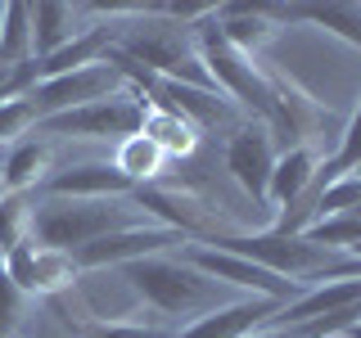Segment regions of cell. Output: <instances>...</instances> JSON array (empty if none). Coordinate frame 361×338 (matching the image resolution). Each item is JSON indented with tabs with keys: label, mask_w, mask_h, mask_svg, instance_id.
I'll list each match as a JSON object with an SVG mask.
<instances>
[{
	"label": "cell",
	"mask_w": 361,
	"mask_h": 338,
	"mask_svg": "<svg viewBox=\"0 0 361 338\" xmlns=\"http://www.w3.org/2000/svg\"><path fill=\"white\" fill-rule=\"evenodd\" d=\"M131 82L122 77V68L113 59H99L90 68H77V73H59V77H45L27 90V104L37 108V122L41 118H54V113H68V108H82V104H95V99H109L118 90H127Z\"/></svg>",
	"instance_id": "obj_6"
},
{
	"label": "cell",
	"mask_w": 361,
	"mask_h": 338,
	"mask_svg": "<svg viewBox=\"0 0 361 338\" xmlns=\"http://www.w3.org/2000/svg\"><path fill=\"white\" fill-rule=\"evenodd\" d=\"M180 257H185L195 270H203L208 280H217V284L244 289L248 298H271V302H280V307H289L293 298L307 293V289H298V284H289V280L271 275L267 266L248 262V257H240V253H226V248H217V244H185V248H180Z\"/></svg>",
	"instance_id": "obj_5"
},
{
	"label": "cell",
	"mask_w": 361,
	"mask_h": 338,
	"mask_svg": "<svg viewBox=\"0 0 361 338\" xmlns=\"http://www.w3.org/2000/svg\"><path fill=\"white\" fill-rule=\"evenodd\" d=\"M330 338H338V334H330Z\"/></svg>",
	"instance_id": "obj_29"
},
{
	"label": "cell",
	"mask_w": 361,
	"mask_h": 338,
	"mask_svg": "<svg viewBox=\"0 0 361 338\" xmlns=\"http://www.w3.org/2000/svg\"><path fill=\"white\" fill-rule=\"evenodd\" d=\"M185 244V234L172 230V225L154 221V225H131V230H118V234H104V239L86 244L73 253L77 270H104V266H131L140 257H158V253H172V248Z\"/></svg>",
	"instance_id": "obj_8"
},
{
	"label": "cell",
	"mask_w": 361,
	"mask_h": 338,
	"mask_svg": "<svg viewBox=\"0 0 361 338\" xmlns=\"http://www.w3.org/2000/svg\"><path fill=\"white\" fill-rule=\"evenodd\" d=\"M357 217H361V208H357Z\"/></svg>",
	"instance_id": "obj_28"
},
{
	"label": "cell",
	"mask_w": 361,
	"mask_h": 338,
	"mask_svg": "<svg viewBox=\"0 0 361 338\" xmlns=\"http://www.w3.org/2000/svg\"><path fill=\"white\" fill-rule=\"evenodd\" d=\"M131 225H154L131 199H37L32 208V239L59 253H77Z\"/></svg>",
	"instance_id": "obj_2"
},
{
	"label": "cell",
	"mask_w": 361,
	"mask_h": 338,
	"mask_svg": "<svg viewBox=\"0 0 361 338\" xmlns=\"http://www.w3.org/2000/svg\"><path fill=\"white\" fill-rule=\"evenodd\" d=\"M140 122H145V99H140L135 86H127L109 99L54 113V118H41L32 131H37L45 144L50 140H127V135H140Z\"/></svg>",
	"instance_id": "obj_4"
},
{
	"label": "cell",
	"mask_w": 361,
	"mask_h": 338,
	"mask_svg": "<svg viewBox=\"0 0 361 338\" xmlns=\"http://www.w3.org/2000/svg\"><path fill=\"white\" fill-rule=\"evenodd\" d=\"M122 280L135 289V298H145L158 315H167V320H199V315L235 302L226 284L208 280L203 270L190 266L185 257H172V253L140 257V262L122 266Z\"/></svg>",
	"instance_id": "obj_1"
},
{
	"label": "cell",
	"mask_w": 361,
	"mask_h": 338,
	"mask_svg": "<svg viewBox=\"0 0 361 338\" xmlns=\"http://www.w3.org/2000/svg\"><path fill=\"white\" fill-rule=\"evenodd\" d=\"M361 208V176H338L334 185L316 189V221L321 217H338V212H357Z\"/></svg>",
	"instance_id": "obj_22"
},
{
	"label": "cell",
	"mask_w": 361,
	"mask_h": 338,
	"mask_svg": "<svg viewBox=\"0 0 361 338\" xmlns=\"http://www.w3.org/2000/svg\"><path fill=\"white\" fill-rule=\"evenodd\" d=\"M338 338H361V320H353L348 330H338Z\"/></svg>",
	"instance_id": "obj_26"
},
{
	"label": "cell",
	"mask_w": 361,
	"mask_h": 338,
	"mask_svg": "<svg viewBox=\"0 0 361 338\" xmlns=\"http://www.w3.org/2000/svg\"><path fill=\"white\" fill-rule=\"evenodd\" d=\"M9 338H23V334H9Z\"/></svg>",
	"instance_id": "obj_27"
},
{
	"label": "cell",
	"mask_w": 361,
	"mask_h": 338,
	"mask_svg": "<svg viewBox=\"0 0 361 338\" xmlns=\"http://www.w3.org/2000/svg\"><path fill=\"white\" fill-rule=\"evenodd\" d=\"M271 167H276V135H271L267 122L244 118L240 127L231 131V140H226V172H231V180L244 189L248 199L267 208Z\"/></svg>",
	"instance_id": "obj_9"
},
{
	"label": "cell",
	"mask_w": 361,
	"mask_h": 338,
	"mask_svg": "<svg viewBox=\"0 0 361 338\" xmlns=\"http://www.w3.org/2000/svg\"><path fill=\"white\" fill-rule=\"evenodd\" d=\"M82 18H86V5H59V0L32 5V59H50L73 37H82L86 32Z\"/></svg>",
	"instance_id": "obj_15"
},
{
	"label": "cell",
	"mask_w": 361,
	"mask_h": 338,
	"mask_svg": "<svg viewBox=\"0 0 361 338\" xmlns=\"http://www.w3.org/2000/svg\"><path fill=\"white\" fill-rule=\"evenodd\" d=\"M32 208H37L32 194H0V257L32 239Z\"/></svg>",
	"instance_id": "obj_21"
},
{
	"label": "cell",
	"mask_w": 361,
	"mask_h": 338,
	"mask_svg": "<svg viewBox=\"0 0 361 338\" xmlns=\"http://www.w3.org/2000/svg\"><path fill=\"white\" fill-rule=\"evenodd\" d=\"M113 167H118V172L127 176L135 189H140V185H149V180H158V176H163L167 158L158 154V144H154V140H145V135H127V140H118Z\"/></svg>",
	"instance_id": "obj_18"
},
{
	"label": "cell",
	"mask_w": 361,
	"mask_h": 338,
	"mask_svg": "<svg viewBox=\"0 0 361 338\" xmlns=\"http://www.w3.org/2000/svg\"><path fill=\"white\" fill-rule=\"evenodd\" d=\"M5 275L18 284L23 298H59L63 289H73L82 280V270H77L73 253L23 239L14 253H5Z\"/></svg>",
	"instance_id": "obj_7"
},
{
	"label": "cell",
	"mask_w": 361,
	"mask_h": 338,
	"mask_svg": "<svg viewBox=\"0 0 361 338\" xmlns=\"http://www.w3.org/2000/svg\"><path fill=\"white\" fill-rule=\"evenodd\" d=\"M135 185L113 163H73L63 172L45 176L37 199H131Z\"/></svg>",
	"instance_id": "obj_10"
},
{
	"label": "cell",
	"mask_w": 361,
	"mask_h": 338,
	"mask_svg": "<svg viewBox=\"0 0 361 338\" xmlns=\"http://www.w3.org/2000/svg\"><path fill=\"white\" fill-rule=\"evenodd\" d=\"M32 59V5H0V63L14 68Z\"/></svg>",
	"instance_id": "obj_20"
},
{
	"label": "cell",
	"mask_w": 361,
	"mask_h": 338,
	"mask_svg": "<svg viewBox=\"0 0 361 338\" xmlns=\"http://www.w3.org/2000/svg\"><path fill=\"white\" fill-rule=\"evenodd\" d=\"M267 18L276 23V27H285V23H307V27H321L338 37L343 45H353L361 50V5H343V0H330V5H267Z\"/></svg>",
	"instance_id": "obj_12"
},
{
	"label": "cell",
	"mask_w": 361,
	"mask_h": 338,
	"mask_svg": "<svg viewBox=\"0 0 361 338\" xmlns=\"http://www.w3.org/2000/svg\"><path fill=\"white\" fill-rule=\"evenodd\" d=\"M77 338H172L163 325H140V320H86Z\"/></svg>",
	"instance_id": "obj_23"
},
{
	"label": "cell",
	"mask_w": 361,
	"mask_h": 338,
	"mask_svg": "<svg viewBox=\"0 0 361 338\" xmlns=\"http://www.w3.org/2000/svg\"><path fill=\"white\" fill-rule=\"evenodd\" d=\"M316 167H321L316 149H307V144H285V154H276V167H271V180H267V203L293 208L316 185Z\"/></svg>",
	"instance_id": "obj_14"
},
{
	"label": "cell",
	"mask_w": 361,
	"mask_h": 338,
	"mask_svg": "<svg viewBox=\"0 0 361 338\" xmlns=\"http://www.w3.org/2000/svg\"><path fill=\"white\" fill-rule=\"evenodd\" d=\"M357 167H361V104L353 108V118L343 122V131H338V140H334V154L316 167V189L334 185L338 176H353Z\"/></svg>",
	"instance_id": "obj_19"
},
{
	"label": "cell",
	"mask_w": 361,
	"mask_h": 338,
	"mask_svg": "<svg viewBox=\"0 0 361 338\" xmlns=\"http://www.w3.org/2000/svg\"><path fill=\"white\" fill-rule=\"evenodd\" d=\"M217 32L244 59H262V50L276 41V23L267 18L262 5H217Z\"/></svg>",
	"instance_id": "obj_13"
},
{
	"label": "cell",
	"mask_w": 361,
	"mask_h": 338,
	"mask_svg": "<svg viewBox=\"0 0 361 338\" xmlns=\"http://www.w3.org/2000/svg\"><path fill=\"white\" fill-rule=\"evenodd\" d=\"M23 311H27V298L18 293V284L5 275V257H0V338L18 334L23 325Z\"/></svg>",
	"instance_id": "obj_24"
},
{
	"label": "cell",
	"mask_w": 361,
	"mask_h": 338,
	"mask_svg": "<svg viewBox=\"0 0 361 338\" xmlns=\"http://www.w3.org/2000/svg\"><path fill=\"white\" fill-rule=\"evenodd\" d=\"M37 127V108L27 99H5L0 104V144H18V135Z\"/></svg>",
	"instance_id": "obj_25"
},
{
	"label": "cell",
	"mask_w": 361,
	"mask_h": 338,
	"mask_svg": "<svg viewBox=\"0 0 361 338\" xmlns=\"http://www.w3.org/2000/svg\"><path fill=\"white\" fill-rule=\"evenodd\" d=\"M45 172H50V144L45 140L9 144L5 163H0V194H27V189H41Z\"/></svg>",
	"instance_id": "obj_17"
},
{
	"label": "cell",
	"mask_w": 361,
	"mask_h": 338,
	"mask_svg": "<svg viewBox=\"0 0 361 338\" xmlns=\"http://www.w3.org/2000/svg\"><path fill=\"white\" fill-rule=\"evenodd\" d=\"M276 311H280V302H271V298H235V302H226V307L190 320L185 330H176L172 338H244V334L262 330Z\"/></svg>",
	"instance_id": "obj_11"
},
{
	"label": "cell",
	"mask_w": 361,
	"mask_h": 338,
	"mask_svg": "<svg viewBox=\"0 0 361 338\" xmlns=\"http://www.w3.org/2000/svg\"><path fill=\"white\" fill-rule=\"evenodd\" d=\"M140 135H145V140H154L158 154L176 158V163H180V158H195L199 154V140H203V131L190 118H180L176 108H154V104H145Z\"/></svg>",
	"instance_id": "obj_16"
},
{
	"label": "cell",
	"mask_w": 361,
	"mask_h": 338,
	"mask_svg": "<svg viewBox=\"0 0 361 338\" xmlns=\"http://www.w3.org/2000/svg\"><path fill=\"white\" fill-rule=\"evenodd\" d=\"M113 54L131 59L135 68H145V73H154V77H167V82L217 90V82L208 77V68L199 59L195 32H190L185 23L163 18V14H145V18L122 23V37L113 45Z\"/></svg>",
	"instance_id": "obj_3"
}]
</instances>
